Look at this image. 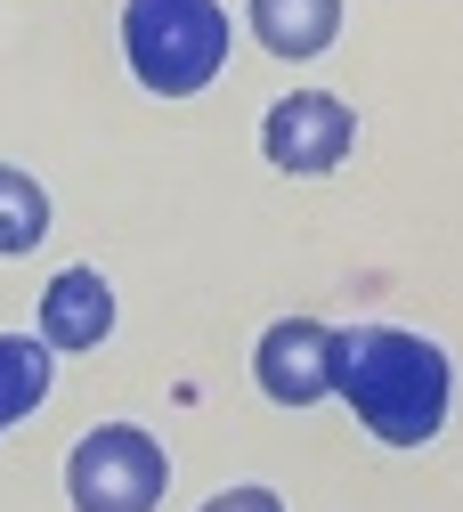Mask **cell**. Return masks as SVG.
Segmentation results:
<instances>
[{
    "mask_svg": "<svg viewBox=\"0 0 463 512\" xmlns=\"http://www.w3.org/2000/svg\"><path fill=\"white\" fill-rule=\"evenodd\" d=\"M334 391L358 407V423L382 447H423L447 423V350L399 326H350L334 334Z\"/></svg>",
    "mask_w": 463,
    "mask_h": 512,
    "instance_id": "1",
    "label": "cell"
},
{
    "mask_svg": "<svg viewBox=\"0 0 463 512\" xmlns=\"http://www.w3.org/2000/svg\"><path fill=\"white\" fill-rule=\"evenodd\" d=\"M204 512H285V496H277V488H228V496H212Z\"/></svg>",
    "mask_w": 463,
    "mask_h": 512,
    "instance_id": "10",
    "label": "cell"
},
{
    "mask_svg": "<svg viewBox=\"0 0 463 512\" xmlns=\"http://www.w3.org/2000/svg\"><path fill=\"white\" fill-rule=\"evenodd\" d=\"M252 382L269 391L277 407H317L334 391V326L317 317H277L252 350Z\"/></svg>",
    "mask_w": 463,
    "mask_h": 512,
    "instance_id": "5",
    "label": "cell"
},
{
    "mask_svg": "<svg viewBox=\"0 0 463 512\" xmlns=\"http://www.w3.org/2000/svg\"><path fill=\"white\" fill-rule=\"evenodd\" d=\"M49 399V342L41 334H0V431L25 423Z\"/></svg>",
    "mask_w": 463,
    "mask_h": 512,
    "instance_id": "8",
    "label": "cell"
},
{
    "mask_svg": "<svg viewBox=\"0 0 463 512\" xmlns=\"http://www.w3.org/2000/svg\"><path fill=\"white\" fill-rule=\"evenodd\" d=\"M41 236H49V196H41V179L17 171V163H0V261L33 252Z\"/></svg>",
    "mask_w": 463,
    "mask_h": 512,
    "instance_id": "9",
    "label": "cell"
},
{
    "mask_svg": "<svg viewBox=\"0 0 463 512\" xmlns=\"http://www.w3.org/2000/svg\"><path fill=\"white\" fill-rule=\"evenodd\" d=\"M163 480H171V456H163V439L139 431V423H98L74 447V464H65L74 512H155Z\"/></svg>",
    "mask_w": 463,
    "mask_h": 512,
    "instance_id": "3",
    "label": "cell"
},
{
    "mask_svg": "<svg viewBox=\"0 0 463 512\" xmlns=\"http://www.w3.org/2000/svg\"><path fill=\"white\" fill-rule=\"evenodd\" d=\"M350 147H358V114L334 90H293V98L269 106V122H260V155H269L277 171H293V179L334 171Z\"/></svg>",
    "mask_w": 463,
    "mask_h": 512,
    "instance_id": "4",
    "label": "cell"
},
{
    "mask_svg": "<svg viewBox=\"0 0 463 512\" xmlns=\"http://www.w3.org/2000/svg\"><path fill=\"white\" fill-rule=\"evenodd\" d=\"M114 334V285L98 269H57L41 285V342L49 350H98Z\"/></svg>",
    "mask_w": 463,
    "mask_h": 512,
    "instance_id": "6",
    "label": "cell"
},
{
    "mask_svg": "<svg viewBox=\"0 0 463 512\" xmlns=\"http://www.w3.org/2000/svg\"><path fill=\"white\" fill-rule=\"evenodd\" d=\"M252 33L269 41V57H317V49H334L342 33V0H252Z\"/></svg>",
    "mask_w": 463,
    "mask_h": 512,
    "instance_id": "7",
    "label": "cell"
},
{
    "mask_svg": "<svg viewBox=\"0 0 463 512\" xmlns=\"http://www.w3.org/2000/svg\"><path fill=\"white\" fill-rule=\"evenodd\" d=\"M122 57L155 98H195L228 66V9L220 0H130Z\"/></svg>",
    "mask_w": 463,
    "mask_h": 512,
    "instance_id": "2",
    "label": "cell"
}]
</instances>
